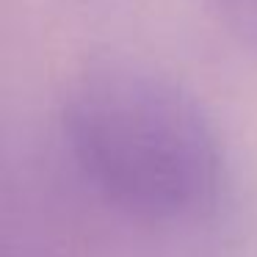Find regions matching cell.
I'll return each instance as SVG.
<instances>
[{
  "label": "cell",
  "instance_id": "6da1fadb",
  "mask_svg": "<svg viewBox=\"0 0 257 257\" xmlns=\"http://www.w3.org/2000/svg\"><path fill=\"white\" fill-rule=\"evenodd\" d=\"M61 127L89 185L136 221L185 224L216 205V130L169 75L130 58L89 64L67 89Z\"/></svg>",
  "mask_w": 257,
  "mask_h": 257
},
{
  "label": "cell",
  "instance_id": "7a4b0ae2",
  "mask_svg": "<svg viewBox=\"0 0 257 257\" xmlns=\"http://www.w3.org/2000/svg\"><path fill=\"white\" fill-rule=\"evenodd\" d=\"M235 42L257 53V0H205Z\"/></svg>",
  "mask_w": 257,
  "mask_h": 257
}]
</instances>
